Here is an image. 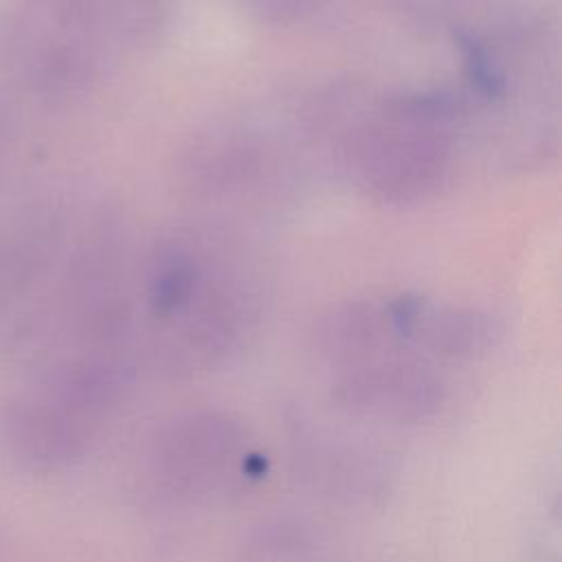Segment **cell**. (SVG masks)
Returning <instances> with one entry per match:
<instances>
[{
	"mask_svg": "<svg viewBox=\"0 0 562 562\" xmlns=\"http://www.w3.org/2000/svg\"><path fill=\"white\" fill-rule=\"evenodd\" d=\"M349 184L382 206L430 200L450 180L468 110L457 90L415 88L382 97L327 90L307 112Z\"/></svg>",
	"mask_w": 562,
	"mask_h": 562,
	"instance_id": "6da1fadb",
	"label": "cell"
},
{
	"mask_svg": "<svg viewBox=\"0 0 562 562\" xmlns=\"http://www.w3.org/2000/svg\"><path fill=\"white\" fill-rule=\"evenodd\" d=\"M143 299L154 351L200 373L224 362L259 318V283L237 244L204 224L178 226L149 250Z\"/></svg>",
	"mask_w": 562,
	"mask_h": 562,
	"instance_id": "7a4b0ae2",
	"label": "cell"
},
{
	"mask_svg": "<svg viewBox=\"0 0 562 562\" xmlns=\"http://www.w3.org/2000/svg\"><path fill=\"white\" fill-rule=\"evenodd\" d=\"M114 0H15L0 24V64L44 101L83 92L123 48Z\"/></svg>",
	"mask_w": 562,
	"mask_h": 562,
	"instance_id": "3957f363",
	"label": "cell"
},
{
	"mask_svg": "<svg viewBox=\"0 0 562 562\" xmlns=\"http://www.w3.org/2000/svg\"><path fill=\"white\" fill-rule=\"evenodd\" d=\"M248 430L222 408L182 411L156 426L149 437V479L171 498H198L246 474Z\"/></svg>",
	"mask_w": 562,
	"mask_h": 562,
	"instance_id": "277c9868",
	"label": "cell"
},
{
	"mask_svg": "<svg viewBox=\"0 0 562 562\" xmlns=\"http://www.w3.org/2000/svg\"><path fill=\"white\" fill-rule=\"evenodd\" d=\"M331 397L358 417L422 424L443 408L446 384L424 358L395 351L338 369Z\"/></svg>",
	"mask_w": 562,
	"mask_h": 562,
	"instance_id": "5b68a950",
	"label": "cell"
},
{
	"mask_svg": "<svg viewBox=\"0 0 562 562\" xmlns=\"http://www.w3.org/2000/svg\"><path fill=\"white\" fill-rule=\"evenodd\" d=\"M389 321L408 351L437 360H472L498 336L496 321L470 305L441 303L415 292L384 299Z\"/></svg>",
	"mask_w": 562,
	"mask_h": 562,
	"instance_id": "8992f818",
	"label": "cell"
},
{
	"mask_svg": "<svg viewBox=\"0 0 562 562\" xmlns=\"http://www.w3.org/2000/svg\"><path fill=\"white\" fill-rule=\"evenodd\" d=\"M64 226L48 206H31L0 222V327L53 270Z\"/></svg>",
	"mask_w": 562,
	"mask_h": 562,
	"instance_id": "52a82bcc",
	"label": "cell"
},
{
	"mask_svg": "<svg viewBox=\"0 0 562 562\" xmlns=\"http://www.w3.org/2000/svg\"><path fill=\"white\" fill-rule=\"evenodd\" d=\"M268 147L248 130H211L182 151L180 171L200 193L226 195L252 187L268 165Z\"/></svg>",
	"mask_w": 562,
	"mask_h": 562,
	"instance_id": "ba28073f",
	"label": "cell"
},
{
	"mask_svg": "<svg viewBox=\"0 0 562 562\" xmlns=\"http://www.w3.org/2000/svg\"><path fill=\"white\" fill-rule=\"evenodd\" d=\"M314 347L336 369L406 351L393 331L384 301H349L331 307L316 321Z\"/></svg>",
	"mask_w": 562,
	"mask_h": 562,
	"instance_id": "9c48e42d",
	"label": "cell"
},
{
	"mask_svg": "<svg viewBox=\"0 0 562 562\" xmlns=\"http://www.w3.org/2000/svg\"><path fill=\"white\" fill-rule=\"evenodd\" d=\"M367 452L349 446L321 443L316 446V457H307V472L325 485L329 492L338 494H367L369 487L378 485V474L369 463Z\"/></svg>",
	"mask_w": 562,
	"mask_h": 562,
	"instance_id": "30bf717a",
	"label": "cell"
},
{
	"mask_svg": "<svg viewBox=\"0 0 562 562\" xmlns=\"http://www.w3.org/2000/svg\"><path fill=\"white\" fill-rule=\"evenodd\" d=\"M310 549L312 533L301 520L277 518L250 531L235 562H301Z\"/></svg>",
	"mask_w": 562,
	"mask_h": 562,
	"instance_id": "8fae6325",
	"label": "cell"
},
{
	"mask_svg": "<svg viewBox=\"0 0 562 562\" xmlns=\"http://www.w3.org/2000/svg\"><path fill=\"white\" fill-rule=\"evenodd\" d=\"M116 20L125 46H143L158 40L169 20V0H114Z\"/></svg>",
	"mask_w": 562,
	"mask_h": 562,
	"instance_id": "7c38bea8",
	"label": "cell"
},
{
	"mask_svg": "<svg viewBox=\"0 0 562 562\" xmlns=\"http://www.w3.org/2000/svg\"><path fill=\"white\" fill-rule=\"evenodd\" d=\"M331 0H235V4L255 22L285 26L305 20Z\"/></svg>",
	"mask_w": 562,
	"mask_h": 562,
	"instance_id": "4fadbf2b",
	"label": "cell"
},
{
	"mask_svg": "<svg viewBox=\"0 0 562 562\" xmlns=\"http://www.w3.org/2000/svg\"><path fill=\"white\" fill-rule=\"evenodd\" d=\"M2 147H4V116L0 110V158H2Z\"/></svg>",
	"mask_w": 562,
	"mask_h": 562,
	"instance_id": "5bb4252c",
	"label": "cell"
}]
</instances>
